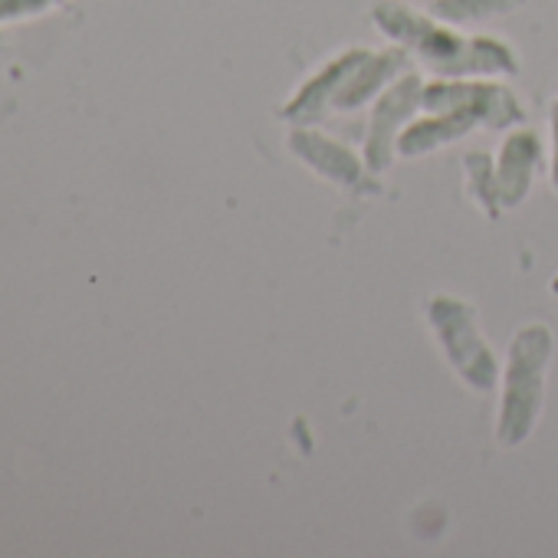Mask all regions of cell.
Returning a JSON list of instances; mask_svg holds the SVG:
<instances>
[{
    "instance_id": "obj_11",
    "label": "cell",
    "mask_w": 558,
    "mask_h": 558,
    "mask_svg": "<svg viewBox=\"0 0 558 558\" xmlns=\"http://www.w3.org/2000/svg\"><path fill=\"white\" fill-rule=\"evenodd\" d=\"M525 0H430V14L450 27H473L519 11Z\"/></svg>"
},
{
    "instance_id": "obj_8",
    "label": "cell",
    "mask_w": 558,
    "mask_h": 558,
    "mask_svg": "<svg viewBox=\"0 0 558 558\" xmlns=\"http://www.w3.org/2000/svg\"><path fill=\"white\" fill-rule=\"evenodd\" d=\"M411 70V53L404 47H391V50H381V53H365L362 63L349 73L345 86L339 89L336 102H332V112H355L362 109L365 102L378 99L401 73Z\"/></svg>"
},
{
    "instance_id": "obj_13",
    "label": "cell",
    "mask_w": 558,
    "mask_h": 558,
    "mask_svg": "<svg viewBox=\"0 0 558 558\" xmlns=\"http://www.w3.org/2000/svg\"><path fill=\"white\" fill-rule=\"evenodd\" d=\"M548 181L558 191V99L551 106V174H548Z\"/></svg>"
},
{
    "instance_id": "obj_1",
    "label": "cell",
    "mask_w": 558,
    "mask_h": 558,
    "mask_svg": "<svg viewBox=\"0 0 558 558\" xmlns=\"http://www.w3.org/2000/svg\"><path fill=\"white\" fill-rule=\"evenodd\" d=\"M375 27L408 53H414L440 80H486V76H515L519 60L506 40L496 37H463L460 27L421 14L401 0H378Z\"/></svg>"
},
{
    "instance_id": "obj_3",
    "label": "cell",
    "mask_w": 558,
    "mask_h": 558,
    "mask_svg": "<svg viewBox=\"0 0 558 558\" xmlns=\"http://www.w3.org/2000/svg\"><path fill=\"white\" fill-rule=\"evenodd\" d=\"M427 326H430L447 365L473 391H489L499 381V362H496L493 349L486 345L476 313L466 300L437 293L427 303Z\"/></svg>"
},
{
    "instance_id": "obj_7",
    "label": "cell",
    "mask_w": 558,
    "mask_h": 558,
    "mask_svg": "<svg viewBox=\"0 0 558 558\" xmlns=\"http://www.w3.org/2000/svg\"><path fill=\"white\" fill-rule=\"evenodd\" d=\"M365 53H368L365 47H355V50L339 53L332 63H326V66H323L316 76H310V80L300 86V93L283 106V119H287L290 125H316V122H323L326 112L332 109L339 89L345 86L349 73L362 63Z\"/></svg>"
},
{
    "instance_id": "obj_9",
    "label": "cell",
    "mask_w": 558,
    "mask_h": 558,
    "mask_svg": "<svg viewBox=\"0 0 558 558\" xmlns=\"http://www.w3.org/2000/svg\"><path fill=\"white\" fill-rule=\"evenodd\" d=\"M542 158V138L538 132L525 129V125H515L506 142H502V151L496 158V197H499V207H519L532 187V178H535V165Z\"/></svg>"
},
{
    "instance_id": "obj_6",
    "label": "cell",
    "mask_w": 558,
    "mask_h": 558,
    "mask_svg": "<svg viewBox=\"0 0 558 558\" xmlns=\"http://www.w3.org/2000/svg\"><path fill=\"white\" fill-rule=\"evenodd\" d=\"M290 151L303 165H310L319 178H326L339 187L359 191L368 181V171H365L368 165L352 148H345L342 142L329 138L326 132H319L313 125H296L290 132Z\"/></svg>"
},
{
    "instance_id": "obj_5",
    "label": "cell",
    "mask_w": 558,
    "mask_h": 558,
    "mask_svg": "<svg viewBox=\"0 0 558 558\" xmlns=\"http://www.w3.org/2000/svg\"><path fill=\"white\" fill-rule=\"evenodd\" d=\"M476 109L486 129H515L525 122L519 99L489 80H434L424 83V112Z\"/></svg>"
},
{
    "instance_id": "obj_4",
    "label": "cell",
    "mask_w": 558,
    "mask_h": 558,
    "mask_svg": "<svg viewBox=\"0 0 558 558\" xmlns=\"http://www.w3.org/2000/svg\"><path fill=\"white\" fill-rule=\"evenodd\" d=\"M421 109H424V80H421V73L408 70L378 96V102L372 109L368 138H365L368 171L381 174L391 168V161L398 155V135L408 129V122Z\"/></svg>"
},
{
    "instance_id": "obj_2",
    "label": "cell",
    "mask_w": 558,
    "mask_h": 558,
    "mask_svg": "<svg viewBox=\"0 0 558 558\" xmlns=\"http://www.w3.org/2000/svg\"><path fill=\"white\" fill-rule=\"evenodd\" d=\"M555 352L551 329L542 323L522 326L506 352V375H502V398L496 417V440L502 447H519L538 424L542 401H545V372Z\"/></svg>"
},
{
    "instance_id": "obj_12",
    "label": "cell",
    "mask_w": 558,
    "mask_h": 558,
    "mask_svg": "<svg viewBox=\"0 0 558 558\" xmlns=\"http://www.w3.org/2000/svg\"><path fill=\"white\" fill-rule=\"evenodd\" d=\"M463 171H466V187H470L473 204H480L489 217H496L502 210L496 197V161L486 151H470L463 158Z\"/></svg>"
},
{
    "instance_id": "obj_10",
    "label": "cell",
    "mask_w": 558,
    "mask_h": 558,
    "mask_svg": "<svg viewBox=\"0 0 558 558\" xmlns=\"http://www.w3.org/2000/svg\"><path fill=\"white\" fill-rule=\"evenodd\" d=\"M476 125H483V116L476 109L427 112L424 119H411L408 129L398 135V155L401 158H417V155L437 151L447 142H460Z\"/></svg>"
}]
</instances>
